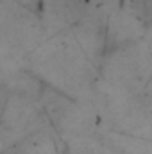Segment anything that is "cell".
<instances>
[{
  "label": "cell",
  "instance_id": "1",
  "mask_svg": "<svg viewBox=\"0 0 152 154\" xmlns=\"http://www.w3.org/2000/svg\"><path fill=\"white\" fill-rule=\"evenodd\" d=\"M132 7H134V13H138L143 20L152 22V0H134Z\"/></svg>",
  "mask_w": 152,
  "mask_h": 154
}]
</instances>
